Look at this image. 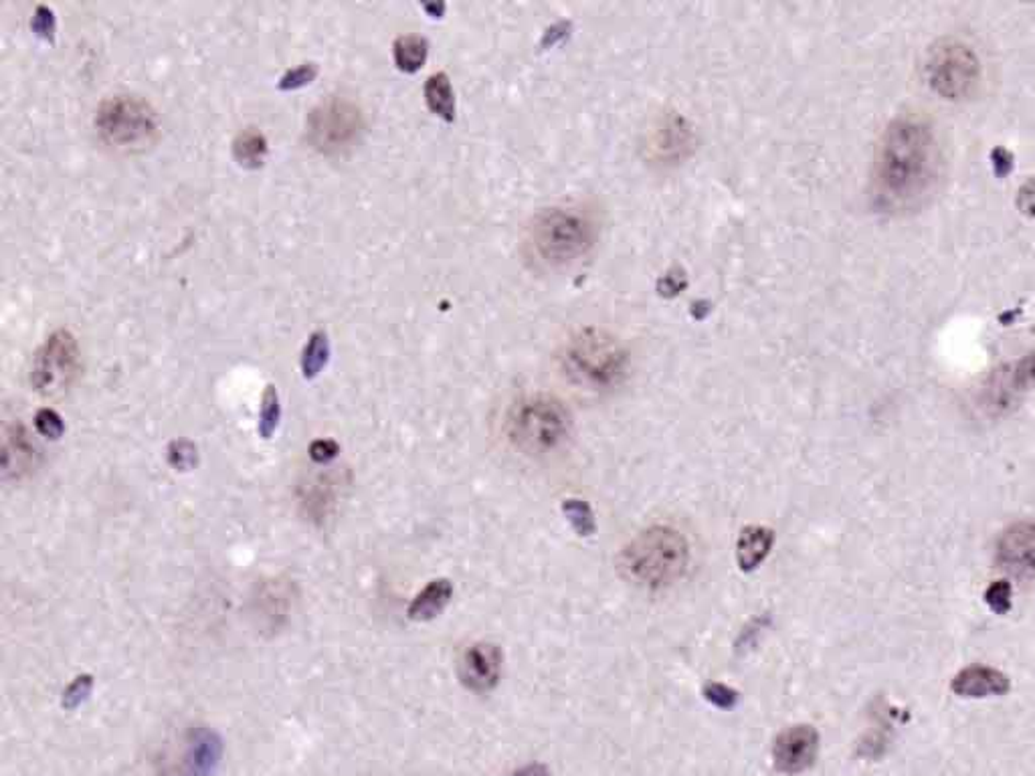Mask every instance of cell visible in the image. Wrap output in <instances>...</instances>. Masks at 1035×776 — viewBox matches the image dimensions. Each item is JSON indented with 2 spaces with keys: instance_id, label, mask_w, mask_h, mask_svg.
I'll return each instance as SVG.
<instances>
[{
  "instance_id": "cell-25",
  "label": "cell",
  "mask_w": 1035,
  "mask_h": 776,
  "mask_svg": "<svg viewBox=\"0 0 1035 776\" xmlns=\"http://www.w3.org/2000/svg\"><path fill=\"white\" fill-rule=\"evenodd\" d=\"M702 694L718 710H733L740 702V694L733 690L731 685L721 684V682H710V684L704 685Z\"/></svg>"
},
{
  "instance_id": "cell-6",
  "label": "cell",
  "mask_w": 1035,
  "mask_h": 776,
  "mask_svg": "<svg viewBox=\"0 0 1035 776\" xmlns=\"http://www.w3.org/2000/svg\"><path fill=\"white\" fill-rule=\"evenodd\" d=\"M924 80L939 97L963 102L981 85V61L965 40H939L927 55Z\"/></svg>"
},
{
  "instance_id": "cell-11",
  "label": "cell",
  "mask_w": 1035,
  "mask_h": 776,
  "mask_svg": "<svg viewBox=\"0 0 1035 776\" xmlns=\"http://www.w3.org/2000/svg\"><path fill=\"white\" fill-rule=\"evenodd\" d=\"M997 568L1015 579L1035 577V522L1023 520L1011 524L996 544Z\"/></svg>"
},
{
  "instance_id": "cell-14",
  "label": "cell",
  "mask_w": 1035,
  "mask_h": 776,
  "mask_svg": "<svg viewBox=\"0 0 1035 776\" xmlns=\"http://www.w3.org/2000/svg\"><path fill=\"white\" fill-rule=\"evenodd\" d=\"M953 694L965 699H985V697L1005 696L1011 690L1008 673L989 665H969L958 671L951 682Z\"/></svg>"
},
{
  "instance_id": "cell-30",
  "label": "cell",
  "mask_w": 1035,
  "mask_h": 776,
  "mask_svg": "<svg viewBox=\"0 0 1035 776\" xmlns=\"http://www.w3.org/2000/svg\"><path fill=\"white\" fill-rule=\"evenodd\" d=\"M169 460L176 470H191L197 460V449L186 441H174L169 451Z\"/></svg>"
},
{
  "instance_id": "cell-34",
  "label": "cell",
  "mask_w": 1035,
  "mask_h": 776,
  "mask_svg": "<svg viewBox=\"0 0 1035 776\" xmlns=\"http://www.w3.org/2000/svg\"><path fill=\"white\" fill-rule=\"evenodd\" d=\"M511 776H552L551 771L544 764H528L518 768Z\"/></svg>"
},
{
  "instance_id": "cell-17",
  "label": "cell",
  "mask_w": 1035,
  "mask_h": 776,
  "mask_svg": "<svg viewBox=\"0 0 1035 776\" xmlns=\"http://www.w3.org/2000/svg\"><path fill=\"white\" fill-rule=\"evenodd\" d=\"M453 599V584L449 579H435L427 582L423 591L417 592V597L411 601L406 609V615L413 621H433L439 617L449 601Z\"/></svg>"
},
{
  "instance_id": "cell-24",
  "label": "cell",
  "mask_w": 1035,
  "mask_h": 776,
  "mask_svg": "<svg viewBox=\"0 0 1035 776\" xmlns=\"http://www.w3.org/2000/svg\"><path fill=\"white\" fill-rule=\"evenodd\" d=\"M985 603L996 615L1010 613L1011 605H1013V589H1011L1010 580H996L985 591Z\"/></svg>"
},
{
  "instance_id": "cell-26",
  "label": "cell",
  "mask_w": 1035,
  "mask_h": 776,
  "mask_svg": "<svg viewBox=\"0 0 1035 776\" xmlns=\"http://www.w3.org/2000/svg\"><path fill=\"white\" fill-rule=\"evenodd\" d=\"M93 680L92 675H79L76 677L71 684L67 685L66 692H64V708L67 710H76L78 706H81V702H85L88 696L92 694Z\"/></svg>"
},
{
  "instance_id": "cell-22",
  "label": "cell",
  "mask_w": 1035,
  "mask_h": 776,
  "mask_svg": "<svg viewBox=\"0 0 1035 776\" xmlns=\"http://www.w3.org/2000/svg\"><path fill=\"white\" fill-rule=\"evenodd\" d=\"M563 513L568 522V526L575 530V534L580 538H589L597 532L595 524V513L590 510L589 503L578 498L563 501Z\"/></svg>"
},
{
  "instance_id": "cell-16",
  "label": "cell",
  "mask_w": 1035,
  "mask_h": 776,
  "mask_svg": "<svg viewBox=\"0 0 1035 776\" xmlns=\"http://www.w3.org/2000/svg\"><path fill=\"white\" fill-rule=\"evenodd\" d=\"M774 532L767 526L743 528L736 542V563L743 572H755L773 551Z\"/></svg>"
},
{
  "instance_id": "cell-27",
  "label": "cell",
  "mask_w": 1035,
  "mask_h": 776,
  "mask_svg": "<svg viewBox=\"0 0 1035 776\" xmlns=\"http://www.w3.org/2000/svg\"><path fill=\"white\" fill-rule=\"evenodd\" d=\"M35 427L43 437L57 441L61 435L66 433V422L55 413L53 408H41L35 417Z\"/></svg>"
},
{
  "instance_id": "cell-23",
  "label": "cell",
  "mask_w": 1035,
  "mask_h": 776,
  "mask_svg": "<svg viewBox=\"0 0 1035 776\" xmlns=\"http://www.w3.org/2000/svg\"><path fill=\"white\" fill-rule=\"evenodd\" d=\"M281 419V405H279V395L274 384L265 389L262 398V413H260V435L263 439H272L279 427Z\"/></svg>"
},
{
  "instance_id": "cell-2",
  "label": "cell",
  "mask_w": 1035,
  "mask_h": 776,
  "mask_svg": "<svg viewBox=\"0 0 1035 776\" xmlns=\"http://www.w3.org/2000/svg\"><path fill=\"white\" fill-rule=\"evenodd\" d=\"M690 565V542L676 528L643 530L619 554V570L631 584L659 591L683 579Z\"/></svg>"
},
{
  "instance_id": "cell-4",
  "label": "cell",
  "mask_w": 1035,
  "mask_h": 776,
  "mask_svg": "<svg viewBox=\"0 0 1035 776\" xmlns=\"http://www.w3.org/2000/svg\"><path fill=\"white\" fill-rule=\"evenodd\" d=\"M597 241V224L575 207H554L538 212L528 227L526 245L530 257L551 269H563L583 259Z\"/></svg>"
},
{
  "instance_id": "cell-13",
  "label": "cell",
  "mask_w": 1035,
  "mask_h": 776,
  "mask_svg": "<svg viewBox=\"0 0 1035 776\" xmlns=\"http://www.w3.org/2000/svg\"><path fill=\"white\" fill-rule=\"evenodd\" d=\"M819 752V732L809 723H797L783 730L773 746L774 766L779 773L800 775L812 768Z\"/></svg>"
},
{
  "instance_id": "cell-8",
  "label": "cell",
  "mask_w": 1035,
  "mask_h": 776,
  "mask_svg": "<svg viewBox=\"0 0 1035 776\" xmlns=\"http://www.w3.org/2000/svg\"><path fill=\"white\" fill-rule=\"evenodd\" d=\"M78 369L79 350L73 334L57 329L35 356L31 382L41 395H59L69 389Z\"/></svg>"
},
{
  "instance_id": "cell-1",
  "label": "cell",
  "mask_w": 1035,
  "mask_h": 776,
  "mask_svg": "<svg viewBox=\"0 0 1035 776\" xmlns=\"http://www.w3.org/2000/svg\"><path fill=\"white\" fill-rule=\"evenodd\" d=\"M943 174V144L931 119L898 116L882 134L874 154L872 205L892 217L918 211L934 197Z\"/></svg>"
},
{
  "instance_id": "cell-29",
  "label": "cell",
  "mask_w": 1035,
  "mask_h": 776,
  "mask_svg": "<svg viewBox=\"0 0 1035 776\" xmlns=\"http://www.w3.org/2000/svg\"><path fill=\"white\" fill-rule=\"evenodd\" d=\"M31 28L33 33L41 37V39L53 40L55 39V14H53L49 7H37L35 11V16L31 21Z\"/></svg>"
},
{
  "instance_id": "cell-15",
  "label": "cell",
  "mask_w": 1035,
  "mask_h": 776,
  "mask_svg": "<svg viewBox=\"0 0 1035 776\" xmlns=\"http://www.w3.org/2000/svg\"><path fill=\"white\" fill-rule=\"evenodd\" d=\"M183 752V776H212L221 761V740L205 728L193 730Z\"/></svg>"
},
{
  "instance_id": "cell-20",
  "label": "cell",
  "mask_w": 1035,
  "mask_h": 776,
  "mask_svg": "<svg viewBox=\"0 0 1035 776\" xmlns=\"http://www.w3.org/2000/svg\"><path fill=\"white\" fill-rule=\"evenodd\" d=\"M233 154L241 166L260 169L267 157V140L260 130L248 128L237 136L233 142Z\"/></svg>"
},
{
  "instance_id": "cell-9",
  "label": "cell",
  "mask_w": 1035,
  "mask_h": 776,
  "mask_svg": "<svg viewBox=\"0 0 1035 776\" xmlns=\"http://www.w3.org/2000/svg\"><path fill=\"white\" fill-rule=\"evenodd\" d=\"M363 128L358 107L346 100H330L312 112L308 121L310 142L320 152H338L350 144Z\"/></svg>"
},
{
  "instance_id": "cell-21",
  "label": "cell",
  "mask_w": 1035,
  "mask_h": 776,
  "mask_svg": "<svg viewBox=\"0 0 1035 776\" xmlns=\"http://www.w3.org/2000/svg\"><path fill=\"white\" fill-rule=\"evenodd\" d=\"M330 360V340L329 334L324 329H318L310 340L306 344L302 355V374L303 379L312 381L322 370L326 369Z\"/></svg>"
},
{
  "instance_id": "cell-19",
  "label": "cell",
  "mask_w": 1035,
  "mask_h": 776,
  "mask_svg": "<svg viewBox=\"0 0 1035 776\" xmlns=\"http://www.w3.org/2000/svg\"><path fill=\"white\" fill-rule=\"evenodd\" d=\"M394 63L405 71V73H415L427 61L429 54V43L419 37V35H403L394 40L393 45Z\"/></svg>"
},
{
  "instance_id": "cell-7",
  "label": "cell",
  "mask_w": 1035,
  "mask_h": 776,
  "mask_svg": "<svg viewBox=\"0 0 1035 776\" xmlns=\"http://www.w3.org/2000/svg\"><path fill=\"white\" fill-rule=\"evenodd\" d=\"M95 128L105 144L136 152L157 140V112L136 95H116L97 109Z\"/></svg>"
},
{
  "instance_id": "cell-28",
  "label": "cell",
  "mask_w": 1035,
  "mask_h": 776,
  "mask_svg": "<svg viewBox=\"0 0 1035 776\" xmlns=\"http://www.w3.org/2000/svg\"><path fill=\"white\" fill-rule=\"evenodd\" d=\"M315 76H318L315 63H303V66H298L296 69H289L288 73L279 80V90L289 92V90H298L303 85H310L315 80Z\"/></svg>"
},
{
  "instance_id": "cell-12",
  "label": "cell",
  "mask_w": 1035,
  "mask_h": 776,
  "mask_svg": "<svg viewBox=\"0 0 1035 776\" xmlns=\"http://www.w3.org/2000/svg\"><path fill=\"white\" fill-rule=\"evenodd\" d=\"M504 670V653L499 645L480 641L461 653L458 663L459 682L472 694H490L496 690Z\"/></svg>"
},
{
  "instance_id": "cell-31",
  "label": "cell",
  "mask_w": 1035,
  "mask_h": 776,
  "mask_svg": "<svg viewBox=\"0 0 1035 776\" xmlns=\"http://www.w3.org/2000/svg\"><path fill=\"white\" fill-rule=\"evenodd\" d=\"M991 166H993V172L999 178H1005V176H1010L1013 166H1015V157L1011 154L1008 148L997 146L996 150L991 152Z\"/></svg>"
},
{
  "instance_id": "cell-18",
  "label": "cell",
  "mask_w": 1035,
  "mask_h": 776,
  "mask_svg": "<svg viewBox=\"0 0 1035 776\" xmlns=\"http://www.w3.org/2000/svg\"><path fill=\"white\" fill-rule=\"evenodd\" d=\"M425 100L433 114L439 118L453 121L456 118V95L451 90V81L446 73H433L425 83Z\"/></svg>"
},
{
  "instance_id": "cell-10",
  "label": "cell",
  "mask_w": 1035,
  "mask_h": 776,
  "mask_svg": "<svg viewBox=\"0 0 1035 776\" xmlns=\"http://www.w3.org/2000/svg\"><path fill=\"white\" fill-rule=\"evenodd\" d=\"M1035 386V350L1003 364L987 381L981 405L991 415H1005Z\"/></svg>"
},
{
  "instance_id": "cell-3",
  "label": "cell",
  "mask_w": 1035,
  "mask_h": 776,
  "mask_svg": "<svg viewBox=\"0 0 1035 776\" xmlns=\"http://www.w3.org/2000/svg\"><path fill=\"white\" fill-rule=\"evenodd\" d=\"M504 429L511 448L530 458H542L561 451L571 441L573 417L561 398L530 393L511 403Z\"/></svg>"
},
{
  "instance_id": "cell-33",
  "label": "cell",
  "mask_w": 1035,
  "mask_h": 776,
  "mask_svg": "<svg viewBox=\"0 0 1035 776\" xmlns=\"http://www.w3.org/2000/svg\"><path fill=\"white\" fill-rule=\"evenodd\" d=\"M1017 209L1027 217H1035V176L1025 181L1017 190Z\"/></svg>"
},
{
  "instance_id": "cell-5",
  "label": "cell",
  "mask_w": 1035,
  "mask_h": 776,
  "mask_svg": "<svg viewBox=\"0 0 1035 776\" xmlns=\"http://www.w3.org/2000/svg\"><path fill=\"white\" fill-rule=\"evenodd\" d=\"M561 362L566 379L587 391H611L630 370L625 346L597 328L577 332L564 346Z\"/></svg>"
},
{
  "instance_id": "cell-32",
  "label": "cell",
  "mask_w": 1035,
  "mask_h": 776,
  "mask_svg": "<svg viewBox=\"0 0 1035 776\" xmlns=\"http://www.w3.org/2000/svg\"><path fill=\"white\" fill-rule=\"evenodd\" d=\"M341 453V445L332 439H318L310 445V458L315 463H329Z\"/></svg>"
}]
</instances>
